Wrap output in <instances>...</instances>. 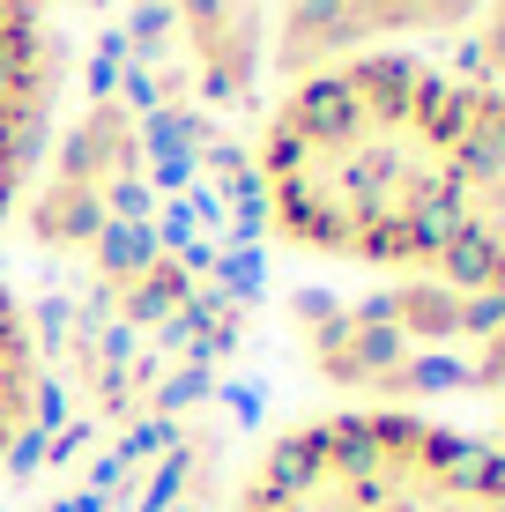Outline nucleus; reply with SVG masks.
Returning a JSON list of instances; mask_svg holds the SVG:
<instances>
[{
  "label": "nucleus",
  "mask_w": 505,
  "mask_h": 512,
  "mask_svg": "<svg viewBox=\"0 0 505 512\" xmlns=\"http://www.w3.org/2000/svg\"><path fill=\"white\" fill-rule=\"evenodd\" d=\"M468 75L431 52H342L253 112L246 208L275 253L335 282L439 275Z\"/></svg>",
  "instance_id": "obj_1"
},
{
  "label": "nucleus",
  "mask_w": 505,
  "mask_h": 512,
  "mask_svg": "<svg viewBox=\"0 0 505 512\" xmlns=\"http://www.w3.org/2000/svg\"><path fill=\"white\" fill-rule=\"evenodd\" d=\"M223 512H505V461L446 409L320 401L246 453Z\"/></svg>",
  "instance_id": "obj_2"
},
{
  "label": "nucleus",
  "mask_w": 505,
  "mask_h": 512,
  "mask_svg": "<svg viewBox=\"0 0 505 512\" xmlns=\"http://www.w3.org/2000/svg\"><path fill=\"white\" fill-rule=\"evenodd\" d=\"M164 193V119L134 82L67 90L52 141L30 171V193L15 208V231L52 268H90L119 238L156 223Z\"/></svg>",
  "instance_id": "obj_3"
},
{
  "label": "nucleus",
  "mask_w": 505,
  "mask_h": 512,
  "mask_svg": "<svg viewBox=\"0 0 505 512\" xmlns=\"http://www.w3.org/2000/svg\"><path fill=\"white\" fill-rule=\"evenodd\" d=\"M439 282L483 297V305H505V90H491V82H468L461 97Z\"/></svg>",
  "instance_id": "obj_4"
},
{
  "label": "nucleus",
  "mask_w": 505,
  "mask_h": 512,
  "mask_svg": "<svg viewBox=\"0 0 505 512\" xmlns=\"http://www.w3.org/2000/svg\"><path fill=\"white\" fill-rule=\"evenodd\" d=\"M67 104V30L38 0H0V245Z\"/></svg>",
  "instance_id": "obj_5"
},
{
  "label": "nucleus",
  "mask_w": 505,
  "mask_h": 512,
  "mask_svg": "<svg viewBox=\"0 0 505 512\" xmlns=\"http://www.w3.org/2000/svg\"><path fill=\"white\" fill-rule=\"evenodd\" d=\"M186 90L208 112H260L275 82V0H156Z\"/></svg>",
  "instance_id": "obj_6"
},
{
  "label": "nucleus",
  "mask_w": 505,
  "mask_h": 512,
  "mask_svg": "<svg viewBox=\"0 0 505 512\" xmlns=\"http://www.w3.org/2000/svg\"><path fill=\"white\" fill-rule=\"evenodd\" d=\"M45 312L0 260V483L45 446L52 409H60V379H52V342Z\"/></svg>",
  "instance_id": "obj_7"
},
{
  "label": "nucleus",
  "mask_w": 505,
  "mask_h": 512,
  "mask_svg": "<svg viewBox=\"0 0 505 512\" xmlns=\"http://www.w3.org/2000/svg\"><path fill=\"white\" fill-rule=\"evenodd\" d=\"M483 0H357V23H350V52H424L446 45L476 23Z\"/></svg>",
  "instance_id": "obj_8"
},
{
  "label": "nucleus",
  "mask_w": 505,
  "mask_h": 512,
  "mask_svg": "<svg viewBox=\"0 0 505 512\" xmlns=\"http://www.w3.org/2000/svg\"><path fill=\"white\" fill-rule=\"evenodd\" d=\"M461 75L468 82H491V90H505V0H483V8H476V23H468L461 30Z\"/></svg>",
  "instance_id": "obj_9"
},
{
  "label": "nucleus",
  "mask_w": 505,
  "mask_h": 512,
  "mask_svg": "<svg viewBox=\"0 0 505 512\" xmlns=\"http://www.w3.org/2000/svg\"><path fill=\"white\" fill-rule=\"evenodd\" d=\"M491 446H498V461H505V394L491 401Z\"/></svg>",
  "instance_id": "obj_10"
},
{
  "label": "nucleus",
  "mask_w": 505,
  "mask_h": 512,
  "mask_svg": "<svg viewBox=\"0 0 505 512\" xmlns=\"http://www.w3.org/2000/svg\"><path fill=\"white\" fill-rule=\"evenodd\" d=\"M38 8H52V15H60V8H97V0H38Z\"/></svg>",
  "instance_id": "obj_11"
}]
</instances>
